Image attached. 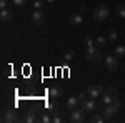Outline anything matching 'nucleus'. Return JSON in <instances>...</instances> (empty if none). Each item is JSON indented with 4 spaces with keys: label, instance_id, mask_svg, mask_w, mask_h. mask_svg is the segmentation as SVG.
Listing matches in <instances>:
<instances>
[{
    "label": "nucleus",
    "instance_id": "nucleus-1",
    "mask_svg": "<svg viewBox=\"0 0 125 123\" xmlns=\"http://www.w3.org/2000/svg\"><path fill=\"white\" fill-rule=\"evenodd\" d=\"M120 106H122V102L117 98L114 103H108V105H104V106H102V115H104L105 118H114V116L118 113Z\"/></svg>",
    "mask_w": 125,
    "mask_h": 123
},
{
    "label": "nucleus",
    "instance_id": "nucleus-2",
    "mask_svg": "<svg viewBox=\"0 0 125 123\" xmlns=\"http://www.w3.org/2000/svg\"><path fill=\"white\" fill-rule=\"evenodd\" d=\"M117 98H118V92H117V88H114V86H107L105 90H104V95H102V105L114 103Z\"/></svg>",
    "mask_w": 125,
    "mask_h": 123
},
{
    "label": "nucleus",
    "instance_id": "nucleus-3",
    "mask_svg": "<svg viewBox=\"0 0 125 123\" xmlns=\"http://www.w3.org/2000/svg\"><path fill=\"white\" fill-rule=\"evenodd\" d=\"M108 15H110V10H108L107 5H98V7H95V10H94V19H95L97 22H105V20L108 19Z\"/></svg>",
    "mask_w": 125,
    "mask_h": 123
},
{
    "label": "nucleus",
    "instance_id": "nucleus-4",
    "mask_svg": "<svg viewBox=\"0 0 125 123\" xmlns=\"http://www.w3.org/2000/svg\"><path fill=\"white\" fill-rule=\"evenodd\" d=\"M85 57L88 58L90 62H100V60H102V52H100V47H97V45L87 47Z\"/></svg>",
    "mask_w": 125,
    "mask_h": 123
},
{
    "label": "nucleus",
    "instance_id": "nucleus-5",
    "mask_svg": "<svg viewBox=\"0 0 125 123\" xmlns=\"http://www.w3.org/2000/svg\"><path fill=\"white\" fill-rule=\"evenodd\" d=\"M85 110L80 106V108H75L73 112H70V122H73V123H82V122H85Z\"/></svg>",
    "mask_w": 125,
    "mask_h": 123
},
{
    "label": "nucleus",
    "instance_id": "nucleus-6",
    "mask_svg": "<svg viewBox=\"0 0 125 123\" xmlns=\"http://www.w3.org/2000/svg\"><path fill=\"white\" fill-rule=\"evenodd\" d=\"M2 122H5V123L19 122V115H17V112H15L13 108H7V110H3V113H2Z\"/></svg>",
    "mask_w": 125,
    "mask_h": 123
},
{
    "label": "nucleus",
    "instance_id": "nucleus-7",
    "mask_svg": "<svg viewBox=\"0 0 125 123\" xmlns=\"http://www.w3.org/2000/svg\"><path fill=\"white\" fill-rule=\"evenodd\" d=\"M80 106L85 110L87 113H92L97 110V100L95 98H85L83 102H80Z\"/></svg>",
    "mask_w": 125,
    "mask_h": 123
},
{
    "label": "nucleus",
    "instance_id": "nucleus-8",
    "mask_svg": "<svg viewBox=\"0 0 125 123\" xmlns=\"http://www.w3.org/2000/svg\"><path fill=\"white\" fill-rule=\"evenodd\" d=\"M118 66V57L117 55H108L105 57V68L108 72H115Z\"/></svg>",
    "mask_w": 125,
    "mask_h": 123
},
{
    "label": "nucleus",
    "instance_id": "nucleus-9",
    "mask_svg": "<svg viewBox=\"0 0 125 123\" xmlns=\"http://www.w3.org/2000/svg\"><path fill=\"white\" fill-rule=\"evenodd\" d=\"M87 93H88L90 98H95V100L97 98H102V95H104V86L102 85H92L90 88H88Z\"/></svg>",
    "mask_w": 125,
    "mask_h": 123
},
{
    "label": "nucleus",
    "instance_id": "nucleus-10",
    "mask_svg": "<svg viewBox=\"0 0 125 123\" xmlns=\"http://www.w3.org/2000/svg\"><path fill=\"white\" fill-rule=\"evenodd\" d=\"M43 22H45V13L42 10H35L32 13V23L35 27H40V25H43Z\"/></svg>",
    "mask_w": 125,
    "mask_h": 123
},
{
    "label": "nucleus",
    "instance_id": "nucleus-11",
    "mask_svg": "<svg viewBox=\"0 0 125 123\" xmlns=\"http://www.w3.org/2000/svg\"><path fill=\"white\" fill-rule=\"evenodd\" d=\"M78 103H80V100H78V96H70L67 100V105H65V110L67 112H73L75 108L78 106Z\"/></svg>",
    "mask_w": 125,
    "mask_h": 123
},
{
    "label": "nucleus",
    "instance_id": "nucleus-12",
    "mask_svg": "<svg viewBox=\"0 0 125 123\" xmlns=\"http://www.w3.org/2000/svg\"><path fill=\"white\" fill-rule=\"evenodd\" d=\"M39 120L37 118V110H33V108H30L29 112L25 113V116H23V122L25 123H35Z\"/></svg>",
    "mask_w": 125,
    "mask_h": 123
},
{
    "label": "nucleus",
    "instance_id": "nucleus-13",
    "mask_svg": "<svg viewBox=\"0 0 125 123\" xmlns=\"http://www.w3.org/2000/svg\"><path fill=\"white\" fill-rule=\"evenodd\" d=\"M0 19H2L3 23H7V22H10V20L13 19V13H12L9 9H2V12H0Z\"/></svg>",
    "mask_w": 125,
    "mask_h": 123
},
{
    "label": "nucleus",
    "instance_id": "nucleus-14",
    "mask_svg": "<svg viewBox=\"0 0 125 123\" xmlns=\"http://www.w3.org/2000/svg\"><path fill=\"white\" fill-rule=\"evenodd\" d=\"M62 93H63V92H62V88H60V86H52V88L48 90V96H50V98H55V100L60 98Z\"/></svg>",
    "mask_w": 125,
    "mask_h": 123
},
{
    "label": "nucleus",
    "instance_id": "nucleus-15",
    "mask_svg": "<svg viewBox=\"0 0 125 123\" xmlns=\"http://www.w3.org/2000/svg\"><path fill=\"white\" fill-rule=\"evenodd\" d=\"M68 22H70V25H80V23L83 22V19H82V15H80V13H72Z\"/></svg>",
    "mask_w": 125,
    "mask_h": 123
},
{
    "label": "nucleus",
    "instance_id": "nucleus-16",
    "mask_svg": "<svg viewBox=\"0 0 125 123\" xmlns=\"http://www.w3.org/2000/svg\"><path fill=\"white\" fill-rule=\"evenodd\" d=\"M107 42H108V38H105L104 35H98V37L95 38V45H97V47H100V48H102V47H105V45H107Z\"/></svg>",
    "mask_w": 125,
    "mask_h": 123
},
{
    "label": "nucleus",
    "instance_id": "nucleus-17",
    "mask_svg": "<svg viewBox=\"0 0 125 123\" xmlns=\"http://www.w3.org/2000/svg\"><path fill=\"white\" fill-rule=\"evenodd\" d=\"M115 55L118 58L125 57V45H115Z\"/></svg>",
    "mask_w": 125,
    "mask_h": 123
},
{
    "label": "nucleus",
    "instance_id": "nucleus-18",
    "mask_svg": "<svg viewBox=\"0 0 125 123\" xmlns=\"http://www.w3.org/2000/svg\"><path fill=\"white\" fill-rule=\"evenodd\" d=\"M104 120H107L104 115H97V113H94L92 116H90V122H94V123H104Z\"/></svg>",
    "mask_w": 125,
    "mask_h": 123
},
{
    "label": "nucleus",
    "instance_id": "nucleus-19",
    "mask_svg": "<svg viewBox=\"0 0 125 123\" xmlns=\"http://www.w3.org/2000/svg\"><path fill=\"white\" fill-rule=\"evenodd\" d=\"M115 13L120 17V19H125V5H122V3L117 5L115 7Z\"/></svg>",
    "mask_w": 125,
    "mask_h": 123
},
{
    "label": "nucleus",
    "instance_id": "nucleus-20",
    "mask_svg": "<svg viewBox=\"0 0 125 123\" xmlns=\"http://www.w3.org/2000/svg\"><path fill=\"white\" fill-rule=\"evenodd\" d=\"M73 58H75V53H73L72 50H67V52L63 53V60H65V62H72Z\"/></svg>",
    "mask_w": 125,
    "mask_h": 123
},
{
    "label": "nucleus",
    "instance_id": "nucleus-21",
    "mask_svg": "<svg viewBox=\"0 0 125 123\" xmlns=\"http://www.w3.org/2000/svg\"><path fill=\"white\" fill-rule=\"evenodd\" d=\"M117 38H118V33L115 30H110L108 32V42H117Z\"/></svg>",
    "mask_w": 125,
    "mask_h": 123
},
{
    "label": "nucleus",
    "instance_id": "nucleus-22",
    "mask_svg": "<svg viewBox=\"0 0 125 123\" xmlns=\"http://www.w3.org/2000/svg\"><path fill=\"white\" fill-rule=\"evenodd\" d=\"M39 120H40L42 123H50V122H52V116H50L48 113H43V115L39 118Z\"/></svg>",
    "mask_w": 125,
    "mask_h": 123
},
{
    "label": "nucleus",
    "instance_id": "nucleus-23",
    "mask_svg": "<svg viewBox=\"0 0 125 123\" xmlns=\"http://www.w3.org/2000/svg\"><path fill=\"white\" fill-rule=\"evenodd\" d=\"M83 40H85V45H87V47H92V45H95V40L90 37V35H85V38H83Z\"/></svg>",
    "mask_w": 125,
    "mask_h": 123
},
{
    "label": "nucleus",
    "instance_id": "nucleus-24",
    "mask_svg": "<svg viewBox=\"0 0 125 123\" xmlns=\"http://www.w3.org/2000/svg\"><path fill=\"white\" fill-rule=\"evenodd\" d=\"M12 3H13V5H17V7H22V5H25V3H27V0H12Z\"/></svg>",
    "mask_w": 125,
    "mask_h": 123
},
{
    "label": "nucleus",
    "instance_id": "nucleus-25",
    "mask_svg": "<svg viewBox=\"0 0 125 123\" xmlns=\"http://www.w3.org/2000/svg\"><path fill=\"white\" fill-rule=\"evenodd\" d=\"M33 7H35V10H40L42 9V0H35L33 2Z\"/></svg>",
    "mask_w": 125,
    "mask_h": 123
},
{
    "label": "nucleus",
    "instance_id": "nucleus-26",
    "mask_svg": "<svg viewBox=\"0 0 125 123\" xmlns=\"http://www.w3.org/2000/svg\"><path fill=\"white\" fill-rule=\"evenodd\" d=\"M77 96H78V100H80V102H83V100L87 98V93H85V92H80Z\"/></svg>",
    "mask_w": 125,
    "mask_h": 123
},
{
    "label": "nucleus",
    "instance_id": "nucleus-27",
    "mask_svg": "<svg viewBox=\"0 0 125 123\" xmlns=\"http://www.w3.org/2000/svg\"><path fill=\"white\" fill-rule=\"evenodd\" d=\"M9 5V0H0V9H7Z\"/></svg>",
    "mask_w": 125,
    "mask_h": 123
},
{
    "label": "nucleus",
    "instance_id": "nucleus-28",
    "mask_svg": "<svg viewBox=\"0 0 125 123\" xmlns=\"http://www.w3.org/2000/svg\"><path fill=\"white\" fill-rule=\"evenodd\" d=\"M48 3H50V5H52V3H53V2H55V0H47Z\"/></svg>",
    "mask_w": 125,
    "mask_h": 123
}]
</instances>
